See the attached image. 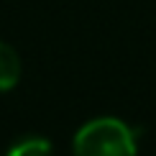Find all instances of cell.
Returning a JSON list of instances; mask_svg holds the SVG:
<instances>
[{
	"instance_id": "6da1fadb",
	"label": "cell",
	"mask_w": 156,
	"mask_h": 156,
	"mask_svg": "<svg viewBox=\"0 0 156 156\" xmlns=\"http://www.w3.org/2000/svg\"><path fill=\"white\" fill-rule=\"evenodd\" d=\"M138 133L118 118H95L77 131L74 156H136Z\"/></svg>"
},
{
	"instance_id": "7a4b0ae2",
	"label": "cell",
	"mask_w": 156,
	"mask_h": 156,
	"mask_svg": "<svg viewBox=\"0 0 156 156\" xmlns=\"http://www.w3.org/2000/svg\"><path fill=\"white\" fill-rule=\"evenodd\" d=\"M21 80V59L16 49L0 41V92L13 90Z\"/></svg>"
},
{
	"instance_id": "3957f363",
	"label": "cell",
	"mask_w": 156,
	"mask_h": 156,
	"mask_svg": "<svg viewBox=\"0 0 156 156\" xmlns=\"http://www.w3.org/2000/svg\"><path fill=\"white\" fill-rule=\"evenodd\" d=\"M5 156H51V144L41 136H26L16 141Z\"/></svg>"
}]
</instances>
